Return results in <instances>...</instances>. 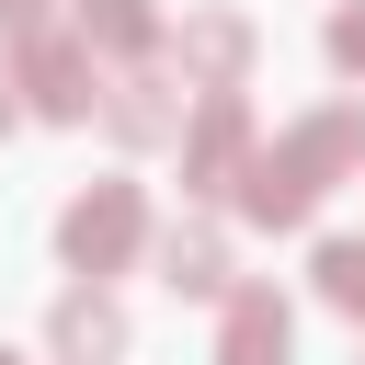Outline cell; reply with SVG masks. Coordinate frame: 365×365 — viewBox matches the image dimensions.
I'll return each instance as SVG.
<instances>
[{"instance_id":"cell-7","label":"cell","mask_w":365,"mask_h":365,"mask_svg":"<svg viewBox=\"0 0 365 365\" xmlns=\"http://www.w3.org/2000/svg\"><path fill=\"white\" fill-rule=\"evenodd\" d=\"M240 137H251V114L217 91V103H205V125H194V182H217V171L240 160Z\"/></svg>"},{"instance_id":"cell-5","label":"cell","mask_w":365,"mask_h":365,"mask_svg":"<svg viewBox=\"0 0 365 365\" xmlns=\"http://www.w3.org/2000/svg\"><path fill=\"white\" fill-rule=\"evenodd\" d=\"M57 354H68V365H114V354H125L114 297H68V308H57Z\"/></svg>"},{"instance_id":"cell-11","label":"cell","mask_w":365,"mask_h":365,"mask_svg":"<svg viewBox=\"0 0 365 365\" xmlns=\"http://www.w3.org/2000/svg\"><path fill=\"white\" fill-rule=\"evenodd\" d=\"M331 57H342V68H365V11H342V23H331Z\"/></svg>"},{"instance_id":"cell-8","label":"cell","mask_w":365,"mask_h":365,"mask_svg":"<svg viewBox=\"0 0 365 365\" xmlns=\"http://www.w3.org/2000/svg\"><path fill=\"white\" fill-rule=\"evenodd\" d=\"M80 34H103V46H125V57H148V46H160L148 0H80Z\"/></svg>"},{"instance_id":"cell-9","label":"cell","mask_w":365,"mask_h":365,"mask_svg":"<svg viewBox=\"0 0 365 365\" xmlns=\"http://www.w3.org/2000/svg\"><path fill=\"white\" fill-rule=\"evenodd\" d=\"M319 297L365 319V240H331V251H319Z\"/></svg>"},{"instance_id":"cell-3","label":"cell","mask_w":365,"mask_h":365,"mask_svg":"<svg viewBox=\"0 0 365 365\" xmlns=\"http://www.w3.org/2000/svg\"><path fill=\"white\" fill-rule=\"evenodd\" d=\"M23 91H34L46 114H91V57H80L68 34H34V46H23Z\"/></svg>"},{"instance_id":"cell-12","label":"cell","mask_w":365,"mask_h":365,"mask_svg":"<svg viewBox=\"0 0 365 365\" xmlns=\"http://www.w3.org/2000/svg\"><path fill=\"white\" fill-rule=\"evenodd\" d=\"M0 125H11V91H0Z\"/></svg>"},{"instance_id":"cell-1","label":"cell","mask_w":365,"mask_h":365,"mask_svg":"<svg viewBox=\"0 0 365 365\" xmlns=\"http://www.w3.org/2000/svg\"><path fill=\"white\" fill-rule=\"evenodd\" d=\"M57 251H68L80 274H114V262L137 251V182H91V194L57 217Z\"/></svg>"},{"instance_id":"cell-13","label":"cell","mask_w":365,"mask_h":365,"mask_svg":"<svg viewBox=\"0 0 365 365\" xmlns=\"http://www.w3.org/2000/svg\"><path fill=\"white\" fill-rule=\"evenodd\" d=\"M0 365H23V354H0Z\"/></svg>"},{"instance_id":"cell-2","label":"cell","mask_w":365,"mask_h":365,"mask_svg":"<svg viewBox=\"0 0 365 365\" xmlns=\"http://www.w3.org/2000/svg\"><path fill=\"white\" fill-rule=\"evenodd\" d=\"M285 342H297L285 297H274V285H240V297H228V342H217V365H285Z\"/></svg>"},{"instance_id":"cell-6","label":"cell","mask_w":365,"mask_h":365,"mask_svg":"<svg viewBox=\"0 0 365 365\" xmlns=\"http://www.w3.org/2000/svg\"><path fill=\"white\" fill-rule=\"evenodd\" d=\"M160 262H171V285H194V297H217V285H228L217 228H171V240H160Z\"/></svg>"},{"instance_id":"cell-10","label":"cell","mask_w":365,"mask_h":365,"mask_svg":"<svg viewBox=\"0 0 365 365\" xmlns=\"http://www.w3.org/2000/svg\"><path fill=\"white\" fill-rule=\"evenodd\" d=\"M194 57H205V68H217V80H228V68H240V57H251V34H240V23H228V11H217V23H194Z\"/></svg>"},{"instance_id":"cell-4","label":"cell","mask_w":365,"mask_h":365,"mask_svg":"<svg viewBox=\"0 0 365 365\" xmlns=\"http://www.w3.org/2000/svg\"><path fill=\"white\" fill-rule=\"evenodd\" d=\"M240 205H251V217H274V228H297V217L319 205V171H308L297 148H262V160H251V194H240Z\"/></svg>"}]
</instances>
